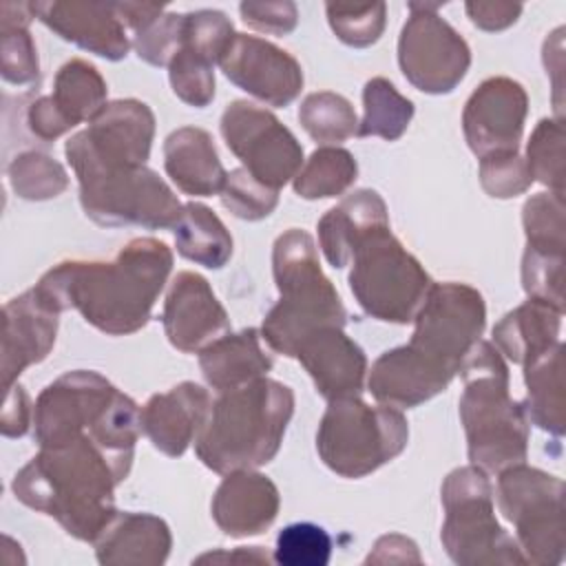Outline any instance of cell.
<instances>
[{
	"mask_svg": "<svg viewBox=\"0 0 566 566\" xmlns=\"http://www.w3.org/2000/svg\"><path fill=\"white\" fill-rule=\"evenodd\" d=\"M219 66L232 84L270 106L292 104L303 88L296 57L256 35L234 33Z\"/></svg>",
	"mask_w": 566,
	"mask_h": 566,
	"instance_id": "18",
	"label": "cell"
},
{
	"mask_svg": "<svg viewBox=\"0 0 566 566\" xmlns=\"http://www.w3.org/2000/svg\"><path fill=\"white\" fill-rule=\"evenodd\" d=\"M562 316V310L528 298L493 327V345L509 360L524 367L559 343Z\"/></svg>",
	"mask_w": 566,
	"mask_h": 566,
	"instance_id": "29",
	"label": "cell"
},
{
	"mask_svg": "<svg viewBox=\"0 0 566 566\" xmlns=\"http://www.w3.org/2000/svg\"><path fill=\"white\" fill-rule=\"evenodd\" d=\"M11 190L27 201L55 199L69 188L64 166L46 153L24 150L7 166Z\"/></svg>",
	"mask_w": 566,
	"mask_h": 566,
	"instance_id": "36",
	"label": "cell"
},
{
	"mask_svg": "<svg viewBox=\"0 0 566 566\" xmlns=\"http://www.w3.org/2000/svg\"><path fill=\"white\" fill-rule=\"evenodd\" d=\"M298 122L318 144H340L358 135V117L352 102L332 91L310 93L298 106Z\"/></svg>",
	"mask_w": 566,
	"mask_h": 566,
	"instance_id": "35",
	"label": "cell"
},
{
	"mask_svg": "<svg viewBox=\"0 0 566 566\" xmlns=\"http://www.w3.org/2000/svg\"><path fill=\"white\" fill-rule=\"evenodd\" d=\"M380 228H389L387 206L376 190L360 188L321 217L318 243L327 263L340 270L352 261L360 241Z\"/></svg>",
	"mask_w": 566,
	"mask_h": 566,
	"instance_id": "25",
	"label": "cell"
},
{
	"mask_svg": "<svg viewBox=\"0 0 566 566\" xmlns=\"http://www.w3.org/2000/svg\"><path fill=\"white\" fill-rule=\"evenodd\" d=\"M106 82L86 60L64 62L53 80V93L29 104V130L42 142H55L82 122H91L106 102Z\"/></svg>",
	"mask_w": 566,
	"mask_h": 566,
	"instance_id": "17",
	"label": "cell"
},
{
	"mask_svg": "<svg viewBox=\"0 0 566 566\" xmlns=\"http://www.w3.org/2000/svg\"><path fill=\"white\" fill-rule=\"evenodd\" d=\"M117 387L97 371L75 369L46 385L33 405V438L40 447H60L88 433L117 396Z\"/></svg>",
	"mask_w": 566,
	"mask_h": 566,
	"instance_id": "15",
	"label": "cell"
},
{
	"mask_svg": "<svg viewBox=\"0 0 566 566\" xmlns=\"http://www.w3.org/2000/svg\"><path fill=\"white\" fill-rule=\"evenodd\" d=\"M31 424V409H29V396L22 385L13 382L7 389V400L2 407V420L0 431L4 438H22L29 431Z\"/></svg>",
	"mask_w": 566,
	"mask_h": 566,
	"instance_id": "50",
	"label": "cell"
},
{
	"mask_svg": "<svg viewBox=\"0 0 566 566\" xmlns=\"http://www.w3.org/2000/svg\"><path fill=\"white\" fill-rule=\"evenodd\" d=\"M325 13L336 38L354 49H365L378 42L387 22L385 2H327Z\"/></svg>",
	"mask_w": 566,
	"mask_h": 566,
	"instance_id": "39",
	"label": "cell"
},
{
	"mask_svg": "<svg viewBox=\"0 0 566 566\" xmlns=\"http://www.w3.org/2000/svg\"><path fill=\"white\" fill-rule=\"evenodd\" d=\"M294 413V391L259 378L221 391L195 438L197 458L214 473L259 469L274 460Z\"/></svg>",
	"mask_w": 566,
	"mask_h": 566,
	"instance_id": "4",
	"label": "cell"
},
{
	"mask_svg": "<svg viewBox=\"0 0 566 566\" xmlns=\"http://www.w3.org/2000/svg\"><path fill=\"white\" fill-rule=\"evenodd\" d=\"M212 62L181 46L168 64V80L172 93L188 106L203 108L214 97V71Z\"/></svg>",
	"mask_w": 566,
	"mask_h": 566,
	"instance_id": "42",
	"label": "cell"
},
{
	"mask_svg": "<svg viewBox=\"0 0 566 566\" xmlns=\"http://www.w3.org/2000/svg\"><path fill=\"white\" fill-rule=\"evenodd\" d=\"M75 177L82 210L97 226L164 230L177 223L184 208L170 186L148 166L82 168Z\"/></svg>",
	"mask_w": 566,
	"mask_h": 566,
	"instance_id": "10",
	"label": "cell"
},
{
	"mask_svg": "<svg viewBox=\"0 0 566 566\" xmlns=\"http://www.w3.org/2000/svg\"><path fill=\"white\" fill-rule=\"evenodd\" d=\"M170 270V248L137 237L113 261H62L33 287L55 312L77 310L95 329L128 336L148 323Z\"/></svg>",
	"mask_w": 566,
	"mask_h": 566,
	"instance_id": "2",
	"label": "cell"
},
{
	"mask_svg": "<svg viewBox=\"0 0 566 566\" xmlns=\"http://www.w3.org/2000/svg\"><path fill=\"white\" fill-rule=\"evenodd\" d=\"M126 478L84 433L60 447H40L13 478L24 506L53 517L71 537L95 542L117 515L115 486Z\"/></svg>",
	"mask_w": 566,
	"mask_h": 566,
	"instance_id": "3",
	"label": "cell"
},
{
	"mask_svg": "<svg viewBox=\"0 0 566 566\" xmlns=\"http://www.w3.org/2000/svg\"><path fill=\"white\" fill-rule=\"evenodd\" d=\"M33 20L29 2L0 4V73L9 84H33L40 77V62L29 22Z\"/></svg>",
	"mask_w": 566,
	"mask_h": 566,
	"instance_id": "32",
	"label": "cell"
},
{
	"mask_svg": "<svg viewBox=\"0 0 566 566\" xmlns=\"http://www.w3.org/2000/svg\"><path fill=\"white\" fill-rule=\"evenodd\" d=\"M210 396L197 382H179L153 394L142 407V431L168 458H179L199 436L210 411Z\"/></svg>",
	"mask_w": 566,
	"mask_h": 566,
	"instance_id": "23",
	"label": "cell"
},
{
	"mask_svg": "<svg viewBox=\"0 0 566 566\" xmlns=\"http://www.w3.org/2000/svg\"><path fill=\"white\" fill-rule=\"evenodd\" d=\"M221 135L230 153L261 184L279 190L303 166V146L274 113L248 99H234L221 115Z\"/></svg>",
	"mask_w": 566,
	"mask_h": 566,
	"instance_id": "13",
	"label": "cell"
},
{
	"mask_svg": "<svg viewBox=\"0 0 566 566\" xmlns=\"http://www.w3.org/2000/svg\"><path fill=\"white\" fill-rule=\"evenodd\" d=\"M444 522L442 546L460 566L526 564L517 542L500 526L493 511V486L484 469H453L440 489Z\"/></svg>",
	"mask_w": 566,
	"mask_h": 566,
	"instance_id": "8",
	"label": "cell"
},
{
	"mask_svg": "<svg viewBox=\"0 0 566 566\" xmlns=\"http://www.w3.org/2000/svg\"><path fill=\"white\" fill-rule=\"evenodd\" d=\"M464 382L460 420L467 433L471 464L500 473L528 455V418L522 402L511 398L509 367L489 340H478L462 360Z\"/></svg>",
	"mask_w": 566,
	"mask_h": 566,
	"instance_id": "5",
	"label": "cell"
},
{
	"mask_svg": "<svg viewBox=\"0 0 566 566\" xmlns=\"http://www.w3.org/2000/svg\"><path fill=\"white\" fill-rule=\"evenodd\" d=\"M526 248L566 254L564 192H537L522 208Z\"/></svg>",
	"mask_w": 566,
	"mask_h": 566,
	"instance_id": "37",
	"label": "cell"
},
{
	"mask_svg": "<svg viewBox=\"0 0 566 566\" xmlns=\"http://www.w3.org/2000/svg\"><path fill=\"white\" fill-rule=\"evenodd\" d=\"M398 38V64L407 82L429 95L451 93L471 66L467 40L438 13L440 2H409Z\"/></svg>",
	"mask_w": 566,
	"mask_h": 566,
	"instance_id": "12",
	"label": "cell"
},
{
	"mask_svg": "<svg viewBox=\"0 0 566 566\" xmlns=\"http://www.w3.org/2000/svg\"><path fill=\"white\" fill-rule=\"evenodd\" d=\"M177 252L203 268L219 270L232 256V237L223 221L203 203L188 201L172 226Z\"/></svg>",
	"mask_w": 566,
	"mask_h": 566,
	"instance_id": "31",
	"label": "cell"
},
{
	"mask_svg": "<svg viewBox=\"0 0 566 566\" xmlns=\"http://www.w3.org/2000/svg\"><path fill=\"white\" fill-rule=\"evenodd\" d=\"M164 168L172 184L190 197L219 195L228 172L208 130L181 126L164 142Z\"/></svg>",
	"mask_w": 566,
	"mask_h": 566,
	"instance_id": "27",
	"label": "cell"
},
{
	"mask_svg": "<svg viewBox=\"0 0 566 566\" xmlns=\"http://www.w3.org/2000/svg\"><path fill=\"white\" fill-rule=\"evenodd\" d=\"M294 358L314 380L325 400L356 398L365 389L367 356L343 327H321L296 349Z\"/></svg>",
	"mask_w": 566,
	"mask_h": 566,
	"instance_id": "22",
	"label": "cell"
},
{
	"mask_svg": "<svg viewBox=\"0 0 566 566\" xmlns=\"http://www.w3.org/2000/svg\"><path fill=\"white\" fill-rule=\"evenodd\" d=\"M522 287L528 298L564 312V254L526 248L522 254Z\"/></svg>",
	"mask_w": 566,
	"mask_h": 566,
	"instance_id": "43",
	"label": "cell"
},
{
	"mask_svg": "<svg viewBox=\"0 0 566 566\" xmlns=\"http://www.w3.org/2000/svg\"><path fill=\"white\" fill-rule=\"evenodd\" d=\"M413 102L407 99L387 77H371L363 88V119L358 137H382L396 142L413 117Z\"/></svg>",
	"mask_w": 566,
	"mask_h": 566,
	"instance_id": "33",
	"label": "cell"
},
{
	"mask_svg": "<svg viewBox=\"0 0 566 566\" xmlns=\"http://www.w3.org/2000/svg\"><path fill=\"white\" fill-rule=\"evenodd\" d=\"M469 20L482 31H502L517 22L522 4L517 2H467L464 4Z\"/></svg>",
	"mask_w": 566,
	"mask_h": 566,
	"instance_id": "48",
	"label": "cell"
},
{
	"mask_svg": "<svg viewBox=\"0 0 566 566\" xmlns=\"http://www.w3.org/2000/svg\"><path fill=\"white\" fill-rule=\"evenodd\" d=\"M407 345L380 354L367 389L380 405L418 407L449 387L486 323L482 294L467 283H433Z\"/></svg>",
	"mask_w": 566,
	"mask_h": 566,
	"instance_id": "1",
	"label": "cell"
},
{
	"mask_svg": "<svg viewBox=\"0 0 566 566\" xmlns=\"http://www.w3.org/2000/svg\"><path fill=\"white\" fill-rule=\"evenodd\" d=\"M186 13H161L148 27L133 33V49L139 60L153 66H168L184 42Z\"/></svg>",
	"mask_w": 566,
	"mask_h": 566,
	"instance_id": "45",
	"label": "cell"
},
{
	"mask_svg": "<svg viewBox=\"0 0 566 566\" xmlns=\"http://www.w3.org/2000/svg\"><path fill=\"white\" fill-rule=\"evenodd\" d=\"M232 38H234V27L223 11L199 9V11L186 13L181 46L195 51L197 55L210 60L212 64H219Z\"/></svg>",
	"mask_w": 566,
	"mask_h": 566,
	"instance_id": "44",
	"label": "cell"
},
{
	"mask_svg": "<svg viewBox=\"0 0 566 566\" xmlns=\"http://www.w3.org/2000/svg\"><path fill=\"white\" fill-rule=\"evenodd\" d=\"M276 305L265 314L261 338L287 358L321 327H345L347 312L332 281L323 274L316 243L301 228L285 230L272 248Z\"/></svg>",
	"mask_w": 566,
	"mask_h": 566,
	"instance_id": "6",
	"label": "cell"
},
{
	"mask_svg": "<svg viewBox=\"0 0 566 566\" xmlns=\"http://www.w3.org/2000/svg\"><path fill=\"white\" fill-rule=\"evenodd\" d=\"M422 557L413 539L389 533L376 539L371 553L367 555L365 564H420Z\"/></svg>",
	"mask_w": 566,
	"mask_h": 566,
	"instance_id": "49",
	"label": "cell"
},
{
	"mask_svg": "<svg viewBox=\"0 0 566 566\" xmlns=\"http://www.w3.org/2000/svg\"><path fill=\"white\" fill-rule=\"evenodd\" d=\"M199 367L206 382L221 394L268 376L272 358L261 347V332L245 327L237 334L228 332L203 347L199 352Z\"/></svg>",
	"mask_w": 566,
	"mask_h": 566,
	"instance_id": "28",
	"label": "cell"
},
{
	"mask_svg": "<svg viewBox=\"0 0 566 566\" xmlns=\"http://www.w3.org/2000/svg\"><path fill=\"white\" fill-rule=\"evenodd\" d=\"M332 557L329 533L312 522L287 524L276 535V548L272 553L274 564L281 566H325Z\"/></svg>",
	"mask_w": 566,
	"mask_h": 566,
	"instance_id": "40",
	"label": "cell"
},
{
	"mask_svg": "<svg viewBox=\"0 0 566 566\" xmlns=\"http://www.w3.org/2000/svg\"><path fill=\"white\" fill-rule=\"evenodd\" d=\"M281 506L276 484L254 471L226 473L212 495V520L228 537H252L270 528Z\"/></svg>",
	"mask_w": 566,
	"mask_h": 566,
	"instance_id": "24",
	"label": "cell"
},
{
	"mask_svg": "<svg viewBox=\"0 0 566 566\" xmlns=\"http://www.w3.org/2000/svg\"><path fill=\"white\" fill-rule=\"evenodd\" d=\"M500 513L515 526V542L526 564L557 566L564 559V482L524 462L497 478Z\"/></svg>",
	"mask_w": 566,
	"mask_h": 566,
	"instance_id": "11",
	"label": "cell"
},
{
	"mask_svg": "<svg viewBox=\"0 0 566 566\" xmlns=\"http://www.w3.org/2000/svg\"><path fill=\"white\" fill-rule=\"evenodd\" d=\"M155 137V113L139 99L108 102L88 128L75 133L66 146V159L82 168H130L146 166Z\"/></svg>",
	"mask_w": 566,
	"mask_h": 566,
	"instance_id": "14",
	"label": "cell"
},
{
	"mask_svg": "<svg viewBox=\"0 0 566 566\" xmlns=\"http://www.w3.org/2000/svg\"><path fill=\"white\" fill-rule=\"evenodd\" d=\"M104 566H159L168 559L172 535L168 524L153 513H117L93 542Z\"/></svg>",
	"mask_w": 566,
	"mask_h": 566,
	"instance_id": "26",
	"label": "cell"
},
{
	"mask_svg": "<svg viewBox=\"0 0 566 566\" xmlns=\"http://www.w3.org/2000/svg\"><path fill=\"white\" fill-rule=\"evenodd\" d=\"M60 312H55L35 287L11 298L2 307V385L9 389L18 376L42 363L55 345Z\"/></svg>",
	"mask_w": 566,
	"mask_h": 566,
	"instance_id": "21",
	"label": "cell"
},
{
	"mask_svg": "<svg viewBox=\"0 0 566 566\" xmlns=\"http://www.w3.org/2000/svg\"><path fill=\"white\" fill-rule=\"evenodd\" d=\"M164 332L170 345L184 354H197L230 332L226 307L210 283L190 270L177 272L164 301Z\"/></svg>",
	"mask_w": 566,
	"mask_h": 566,
	"instance_id": "19",
	"label": "cell"
},
{
	"mask_svg": "<svg viewBox=\"0 0 566 566\" xmlns=\"http://www.w3.org/2000/svg\"><path fill=\"white\" fill-rule=\"evenodd\" d=\"M409 424L391 405L371 407L356 398L329 400L318 431L316 451L340 478L358 480L405 451Z\"/></svg>",
	"mask_w": 566,
	"mask_h": 566,
	"instance_id": "7",
	"label": "cell"
},
{
	"mask_svg": "<svg viewBox=\"0 0 566 566\" xmlns=\"http://www.w3.org/2000/svg\"><path fill=\"white\" fill-rule=\"evenodd\" d=\"M526 166L533 181L553 192H564V124L539 119L526 144Z\"/></svg>",
	"mask_w": 566,
	"mask_h": 566,
	"instance_id": "38",
	"label": "cell"
},
{
	"mask_svg": "<svg viewBox=\"0 0 566 566\" xmlns=\"http://www.w3.org/2000/svg\"><path fill=\"white\" fill-rule=\"evenodd\" d=\"M349 263V290L356 303L385 323H411L433 285L420 261L389 228L365 237Z\"/></svg>",
	"mask_w": 566,
	"mask_h": 566,
	"instance_id": "9",
	"label": "cell"
},
{
	"mask_svg": "<svg viewBox=\"0 0 566 566\" xmlns=\"http://www.w3.org/2000/svg\"><path fill=\"white\" fill-rule=\"evenodd\" d=\"M219 197L221 206L243 221L265 219L279 203V190L261 184L245 168L228 172Z\"/></svg>",
	"mask_w": 566,
	"mask_h": 566,
	"instance_id": "41",
	"label": "cell"
},
{
	"mask_svg": "<svg viewBox=\"0 0 566 566\" xmlns=\"http://www.w3.org/2000/svg\"><path fill=\"white\" fill-rule=\"evenodd\" d=\"M480 184L493 199H511L526 192L533 184L520 153H491L480 157Z\"/></svg>",
	"mask_w": 566,
	"mask_h": 566,
	"instance_id": "46",
	"label": "cell"
},
{
	"mask_svg": "<svg viewBox=\"0 0 566 566\" xmlns=\"http://www.w3.org/2000/svg\"><path fill=\"white\" fill-rule=\"evenodd\" d=\"M239 11L248 27L261 33H272V35H287L296 29V22H298L296 4L290 0H279V2L248 0L239 4Z\"/></svg>",
	"mask_w": 566,
	"mask_h": 566,
	"instance_id": "47",
	"label": "cell"
},
{
	"mask_svg": "<svg viewBox=\"0 0 566 566\" xmlns=\"http://www.w3.org/2000/svg\"><path fill=\"white\" fill-rule=\"evenodd\" d=\"M33 18L57 33L62 40L117 62L126 57L133 42L126 35V24L117 13L115 2L69 0V2H29Z\"/></svg>",
	"mask_w": 566,
	"mask_h": 566,
	"instance_id": "20",
	"label": "cell"
},
{
	"mask_svg": "<svg viewBox=\"0 0 566 566\" xmlns=\"http://www.w3.org/2000/svg\"><path fill=\"white\" fill-rule=\"evenodd\" d=\"M115 7L124 24L133 29V33L148 27L153 20H157L164 13L161 4H148V2H115Z\"/></svg>",
	"mask_w": 566,
	"mask_h": 566,
	"instance_id": "52",
	"label": "cell"
},
{
	"mask_svg": "<svg viewBox=\"0 0 566 566\" xmlns=\"http://www.w3.org/2000/svg\"><path fill=\"white\" fill-rule=\"evenodd\" d=\"M528 113V97L520 82L495 75L486 77L467 99L462 130L469 148L478 155L517 153Z\"/></svg>",
	"mask_w": 566,
	"mask_h": 566,
	"instance_id": "16",
	"label": "cell"
},
{
	"mask_svg": "<svg viewBox=\"0 0 566 566\" xmlns=\"http://www.w3.org/2000/svg\"><path fill=\"white\" fill-rule=\"evenodd\" d=\"M526 400L522 402L528 422L537 424L555 438L566 431L564 398V345L557 343L546 354L524 365Z\"/></svg>",
	"mask_w": 566,
	"mask_h": 566,
	"instance_id": "30",
	"label": "cell"
},
{
	"mask_svg": "<svg viewBox=\"0 0 566 566\" xmlns=\"http://www.w3.org/2000/svg\"><path fill=\"white\" fill-rule=\"evenodd\" d=\"M358 177L354 155L338 146L316 148L294 177V192L303 199H327L343 195Z\"/></svg>",
	"mask_w": 566,
	"mask_h": 566,
	"instance_id": "34",
	"label": "cell"
},
{
	"mask_svg": "<svg viewBox=\"0 0 566 566\" xmlns=\"http://www.w3.org/2000/svg\"><path fill=\"white\" fill-rule=\"evenodd\" d=\"M195 562L197 564H206V562H221V564H270L274 559L261 546H239V548H234L230 553H226V551L203 553Z\"/></svg>",
	"mask_w": 566,
	"mask_h": 566,
	"instance_id": "51",
	"label": "cell"
}]
</instances>
